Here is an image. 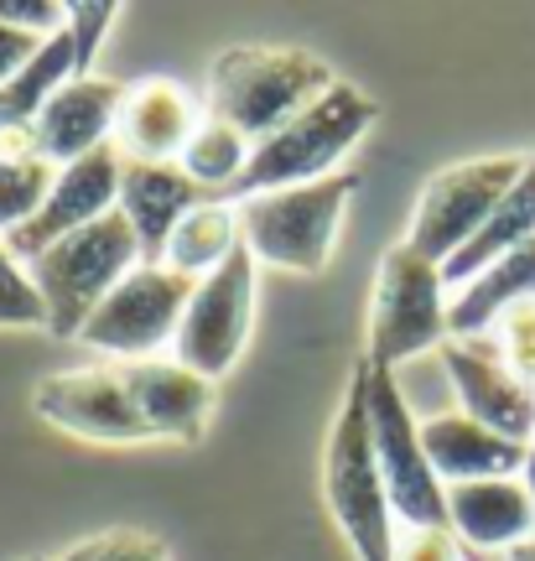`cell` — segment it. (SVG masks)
<instances>
[{
	"label": "cell",
	"mask_w": 535,
	"mask_h": 561,
	"mask_svg": "<svg viewBox=\"0 0 535 561\" xmlns=\"http://www.w3.org/2000/svg\"><path fill=\"white\" fill-rule=\"evenodd\" d=\"M525 240H535V151H531V161H525L520 182L499 198L494 214L483 219V229L457 250L453 261L442 265V280H447V286H468L478 271H489L494 261H504V255L520 250Z\"/></svg>",
	"instance_id": "cell-21"
},
{
	"label": "cell",
	"mask_w": 535,
	"mask_h": 561,
	"mask_svg": "<svg viewBox=\"0 0 535 561\" xmlns=\"http://www.w3.org/2000/svg\"><path fill=\"white\" fill-rule=\"evenodd\" d=\"M125 100V83L110 79H68L42 104L37 125H32V140H37V157L53 161V167H73V161L94 157L100 146L115 140V110Z\"/></svg>",
	"instance_id": "cell-15"
},
{
	"label": "cell",
	"mask_w": 535,
	"mask_h": 561,
	"mask_svg": "<svg viewBox=\"0 0 535 561\" xmlns=\"http://www.w3.org/2000/svg\"><path fill=\"white\" fill-rule=\"evenodd\" d=\"M115 198H119V151H115V140H110L94 157L73 161V167H58V178L47 187V203L37 208V219L21 224L16 234L5 240V250L21 265L37 261L42 250H53L58 240L79 234L89 224H100L104 214H115Z\"/></svg>",
	"instance_id": "cell-13"
},
{
	"label": "cell",
	"mask_w": 535,
	"mask_h": 561,
	"mask_svg": "<svg viewBox=\"0 0 535 561\" xmlns=\"http://www.w3.org/2000/svg\"><path fill=\"white\" fill-rule=\"evenodd\" d=\"M442 364H447V380H453L463 416L483 421L489 432L531 447L535 442V385H525L504 364L499 343L483 339H447L442 343Z\"/></svg>",
	"instance_id": "cell-12"
},
{
	"label": "cell",
	"mask_w": 535,
	"mask_h": 561,
	"mask_svg": "<svg viewBox=\"0 0 535 561\" xmlns=\"http://www.w3.org/2000/svg\"><path fill=\"white\" fill-rule=\"evenodd\" d=\"M235 250H239V208L229 198H203L198 208L172 229L161 265L187 280H203L208 271H218V265L229 261Z\"/></svg>",
	"instance_id": "cell-22"
},
{
	"label": "cell",
	"mask_w": 535,
	"mask_h": 561,
	"mask_svg": "<svg viewBox=\"0 0 535 561\" xmlns=\"http://www.w3.org/2000/svg\"><path fill=\"white\" fill-rule=\"evenodd\" d=\"M42 47H47V37H32V32H21V26H5V21H0V89L16 79Z\"/></svg>",
	"instance_id": "cell-31"
},
{
	"label": "cell",
	"mask_w": 535,
	"mask_h": 561,
	"mask_svg": "<svg viewBox=\"0 0 535 561\" xmlns=\"http://www.w3.org/2000/svg\"><path fill=\"white\" fill-rule=\"evenodd\" d=\"M520 483H525V494H531V510H535V442L525 447V468H520Z\"/></svg>",
	"instance_id": "cell-32"
},
{
	"label": "cell",
	"mask_w": 535,
	"mask_h": 561,
	"mask_svg": "<svg viewBox=\"0 0 535 561\" xmlns=\"http://www.w3.org/2000/svg\"><path fill=\"white\" fill-rule=\"evenodd\" d=\"M115 375L125 380L136 411L146 416L151 437H172V442H198L208 426V405H214V385L182 369L178 359H136V364H115Z\"/></svg>",
	"instance_id": "cell-17"
},
{
	"label": "cell",
	"mask_w": 535,
	"mask_h": 561,
	"mask_svg": "<svg viewBox=\"0 0 535 561\" xmlns=\"http://www.w3.org/2000/svg\"><path fill=\"white\" fill-rule=\"evenodd\" d=\"M42 421H53L73 437L89 442H157L146 416L136 411L125 380L115 375V364H89V369H62L32 390Z\"/></svg>",
	"instance_id": "cell-11"
},
{
	"label": "cell",
	"mask_w": 535,
	"mask_h": 561,
	"mask_svg": "<svg viewBox=\"0 0 535 561\" xmlns=\"http://www.w3.org/2000/svg\"><path fill=\"white\" fill-rule=\"evenodd\" d=\"M375 121H379V104L358 83L338 79L301 115H292L281 130H271L265 140L250 146V161H244V172H239V182L229 193H235V203H244V198H260V193L307 187V182L333 178L338 157L354 151Z\"/></svg>",
	"instance_id": "cell-1"
},
{
	"label": "cell",
	"mask_w": 535,
	"mask_h": 561,
	"mask_svg": "<svg viewBox=\"0 0 535 561\" xmlns=\"http://www.w3.org/2000/svg\"><path fill=\"white\" fill-rule=\"evenodd\" d=\"M494 328H499V354H504V364H510L525 385H535V301L510 307Z\"/></svg>",
	"instance_id": "cell-28"
},
{
	"label": "cell",
	"mask_w": 535,
	"mask_h": 561,
	"mask_svg": "<svg viewBox=\"0 0 535 561\" xmlns=\"http://www.w3.org/2000/svg\"><path fill=\"white\" fill-rule=\"evenodd\" d=\"M333 68L301 47H229L208 68V110L239 136L265 140L333 89Z\"/></svg>",
	"instance_id": "cell-2"
},
{
	"label": "cell",
	"mask_w": 535,
	"mask_h": 561,
	"mask_svg": "<svg viewBox=\"0 0 535 561\" xmlns=\"http://www.w3.org/2000/svg\"><path fill=\"white\" fill-rule=\"evenodd\" d=\"M250 318H255V261L239 244L229 261L193 286L182 328L172 339V359L203 375L208 385L224 380L235 369L244 339H250Z\"/></svg>",
	"instance_id": "cell-10"
},
{
	"label": "cell",
	"mask_w": 535,
	"mask_h": 561,
	"mask_svg": "<svg viewBox=\"0 0 535 561\" xmlns=\"http://www.w3.org/2000/svg\"><path fill=\"white\" fill-rule=\"evenodd\" d=\"M358 380H364V405H369V442H375V462L390 510L400 525H447V489L426 462L421 447V421L411 416L406 396L396 390L390 369L358 359Z\"/></svg>",
	"instance_id": "cell-6"
},
{
	"label": "cell",
	"mask_w": 535,
	"mask_h": 561,
	"mask_svg": "<svg viewBox=\"0 0 535 561\" xmlns=\"http://www.w3.org/2000/svg\"><path fill=\"white\" fill-rule=\"evenodd\" d=\"M244 161H250V140L239 136L235 125H224L218 115H203L193 140L182 146L178 167L198 182L203 193H214V187H235L239 172H244Z\"/></svg>",
	"instance_id": "cell-24"
},
{
	"label": "cell",
	"mask_w": 535,
	"mask_h": 561,
	"mask_svg": "<svg viewBox=\"0 0 535 561\" xmlns=\"http://www.w3.org/2000/svg\"><path fill=\"white\" fill-rule=\"evenodd\" d=\"M358 172H333L307 187H281V193H260V198L235 203L239 208V244L250 250L255 265H276V271H297V276H318L328 255H333L343 208L354 198Z\"/></svg>",
	"instance_id": "cell-5"
},
{
	"label": "cell",
	"mask_w": 535,
	"mask_h": 561,
	"mask_svg": "<svg viewBox=\"0 0 535 561\" xmlns=\"http://www.w3.org/2000/svg\"><path fill=\"white\" fill-rule=\"evenodd\" d=\"M322 500H328V515L338 520L358 561H396V510H390V494H385L375 462L358 369L349 380V401L328 432V447H322Z\"/></svg>",
	"instance_id": "cell-3"
},
{
	"label": "cell",
	"mask_w": 535,
	"mask_h": 561,
	"mask_svg": "<svg viewBox=\"0 0 535 561\" xmlns=\"http://www.w3.org/2000/svg\"><path fill=\"white\" fill-rule=\"evenodd\" d=\"M442 265L417 255L411 244L385 250L375 276V301H369V354L364 359L379 369H396L421 348L447 343V301H442Z\"/></svg>",
	"instance_id": "cell-7"
},
{
	"label": "cell",
	"mask_w": 535,
	"mask_h": 561,
	"mask_svg": "<svg viewBox=\"0 0 535 561\" xmlns=\"http://www.w3.org/2000/svg\"><path fill=\"white\" fill-rule=\"evenodd\" d=\"M396 561H463L447 525H396Z\"/></svg>",
	"instance_id": "cell-29"
},
{
	"label": "cell",
	"mask_w": 535,
	"mask_h": 561,
	"mask_svg": "<svg viewBox=\"0 0 535 561\" xmlns=\"http://www.w3.org/2000/svg\"><path fill=\"white\" fill-rule=\"evenodd\" d=\"M0 328H47L37 286L26 276V265L5 250V240H0Z\"/></svg>",
	"instance_id": "cell-25"
},
{
	"label": "cell",
	"mask_w": 535,
	"mask_h": 561,
	"mask_svg": "<svg viewBox=\"0 0 535 561\" xmlns=\"http://www.w3.org/2000/svg\"><path fill=\"white\" fill-rule=\"evenodd\" d=\"M0 21L32 32V37H58L68 26V5H58V0H0Z\"/></svg>",
	"instance_id": "cell-30"
},
{
	"label": "cell",
	"mask_w": 535,
	"mask_h": 561,
	"mask_svg": "<svg viewBox=\"0 0 535 561\" xmlns=\"http://www.w3.org/2000/svg\"><path fill=\"white\" fill-rule=\"evenodd\" d=\"M531 157H478V161H457V167H442L417 198V214H411V250L426 255L432 265H447L474 240L483 219L499 208V198L510 193L525 172Z\"/></svg>",
	"instance_id": "cell-8"
},
{
	"label": "cell",
	"mask_w": 535,
	"mask_h": 561,
	"mask_svg": "<svg viewBox=\"0 0 535 561\" xmlns=\"http://www.w3.org/2000/svg\"><path fill=\"white\" fill-rule=\"evenodd\" d=\"M58 561H167V551H161V541L140 536V530H104V536L68 546Z\"/></svg>",
	"instance_id": "cell-27"
},
{
	"label": "cell",
	"mask_w": 535,
	"mask_h": 561,
	"mask_svg": "<svg viewBox=\"0 0 535 561\" xmlns=\"http://www.w3.org/2000/svg\"><path fill=\"white\" fill-rule=\"evenodd\" d=\"M203 198H214V193H203L178 161H125L119 157L115 214L130 224V234H136L140 261L146 265H161L172 229H178Z\"/></svg>",
	"instance_id": "cell-14"
},
{
	"label": "cell",
	"mask_w": 535,
	"mask_h": 561,
	"mask_svg": "<svg viewBox=\"0 0 535 561\" xmlns=\"http://www.w3.org/2000/svg\"><path fill=\"white\" fill-rule=\"evenodd\" d=\"M193 286H198V280L178 276V271H167V265L140 261L136 271L94 307V318L83 322L79 343L110 354V364L151 359V354H161L167 343L178 339Z\"/></svg>",
	"instance_id": "cell-9"
},
{
	"label": "cell",
	"mask_w": 535,
	"mask_h": 561,
	"mask_svg": "<svg viewBox=\"0 0 535 561\" xmlns=\"http://www.w3.org/2000/svg\"><path fill=\"white\" fill-rule=\"evenodd\" d=\"M53 178H58V167L37 157L32 130H16V136L0 140V234H5V240L16 234L21 224L37 219Z\"/></svg>",
	"instance_id": "cell-23"
},
{
	"label": "cell",
	"mask_w": 535,
	"mask_h": 561,
	"mask_svg": "<svg viewBox=\"0 0 535 561\" xmlns=\"http://www.w3.org/2000/svg\"><path fill=\"white\" fill-rule=\"evenodd\" d=\"M136 265H140V244L119 214H104L100 224H89L79 234L58 240L53 250H42L37 261H26V276H32L42 312H47V333L79 343L83 322L94 318V307Z\"/></svg>",
	"instance_id": "cell-4"
},
{
	"label": "cell",
	"mask_w": 535,
	"mask_h": 561,
	"mask_svg": "<svg viewBox=\"0 0 535 561\" xmlns=\"http://www.w3.org/2000/svg\"><path fill=\"white\" fill-rule=\"evenodd\" d=\"M421 447H426V462L442 479V489L478 479H515L525 468V447L520 442L499 437V432H489L483 421L463 416V411H442V416L421 421Z\"/></svg>",
	"instance_id": "cell-18"
},
{
	"label": "cell",
	"mask_w": 535,
	"mask_h": 561,
	"mask_svg": "<svg viewBox=\"0 0 535 561\" xmlns=\"http://www.w3.org/2000/svg\"><path fill=\"white\" fill-rule=\"evenodd\" d=\"M510 561H535V536H531V541H520L515 551H510Z\"/></svg>",
	"instance_id": "cell-33"
},
{
	"label": "cell",
	"mask_w": 535,
	"mask_h": 561,
	"mask_svg": "<svg viewBox=\"0 0 535 561\" xmlns=\"http://www.w3.org/2000/svg\"><path fill=\"white\" fill-rule=\"evenodd\" d=\"M119 16V5L110 0H79V5H68V37H73V79H89V68L100 58V42L110 32V21Z\"/></svg>",
	"instance_id": "cell-26"
},
{
	"label": "cell",
	"mask_w": 535,
	"mask_h": 561,
	"mask_svg": "<svg viewBox=\"0 0 535 561\" xmlns=\"http://www.w3.org/2000/svg\"><path fill=\"white\" fill-rule=\"evenodd\" d=\"M198 104L172 79L125 83V100L115 110V151L125 161H172L198 130Z\"/></svg>",
	"instance_id": "cell-16"
},
{
	"label": "cell",
	"mask_w": 535,
	"mask_h": 561,
	"mask_svg": "<svg viewBox=\"0 0 535 561\" xmlns=\"http://www.w3.org/2000/svg\"><path fill=\"white\" fill-rule=\"evenodd\" d=\"M447 530L478 551H515L535 536V510L520 479H478L447 489Z\"/></svg>",
	"instance_id": "cell-19"
},
{
	"label": "cell",
	"mask_w": 535,
	"mask_h": 561,
	"mask_svg": "<svg viewBox=\"0 0 535 561\" xmlns=\"http://www.w3.org/2000/svg\"><path fill=\"white\" fill-rule=\"evenodd\" d=\"M520 301H535V240L457 286V297L447 301V339H483V328H494Z\"/></svg>",
	"instance_id": "cell-20"
}]
</instances>
